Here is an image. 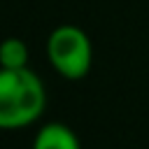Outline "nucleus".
Here are the masks:
<instances>
[{
	"mask_svg": "<svg viewBox=\"0 0 149 149\" xmlns=\"http://www.w3.org/2000/svg\"><path fill=\"white\" fill-rule=\"evenodd\" d=\"M33 149H81V144L70 126L61 121H51L35 133Z\"/></svg>",
	"mask_w": 149,
	"mask_h": 149,
	"instance_id": "3",
	"label": "nucleus"
},
{
	"mask_svg": "<svg viewBox=\"0 0 149 149\" xmlns=\"http://www.w3.org/2000/svg\"><path fill=\"white\" fill-rule=\"evenodd\" d=\"M47 93L30 68H0V130L30 126L44 112Z\"/></svg>",
	"mask_w": 149,
	"mask_h": 149,
	"instance_id": "1",
	"label": "nucleus"
},
{
	"mask_svg": "<svg viewBox=\"0 0 149 149\" xmlns=\"http://www.w3.org/2000/svg\"><path fill=\"white\" fill-rule=\"evenodd\" d=\"M0 68L19 70L28 68V47L19 37H7L0 42Z\"/></svg>",
	"mask_w": 149,
	"mask_h": 149,
	"instance_id": "4",
	"label": "nucleus"
},
{
	"mask_svg": "<svg viewBox=\"0 0 149 149\" xmlns=\"http://www.w3.org/2000/svg\"><path fill=\"white\" fill-rule=\"evenodd\" d=\"M47 58L65 79H81L93 65V47L88 35L77 26H58L47 40Z\"/></svg>",
	"mask_w": 149,
	"mask_h": 149,
	"instance_id": "2",
	"label": "nucleus"
}]
</instances>
